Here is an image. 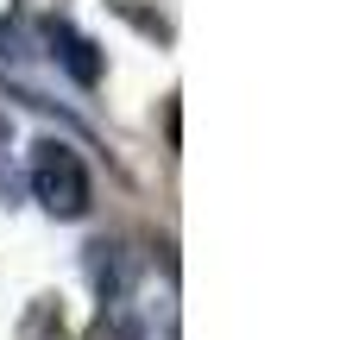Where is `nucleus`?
Instances as JSON below:
<instances>
[{"mask_svg": "<svg viewBox=\"0 0 359 340\" xmlns=\"http://www.w3.org/2000/svg\"><path fill=\"white\" fill-rule=\"evenodd\" d=\"M32 196L57 215V221H82L88 215V164L69 139H38L32 145Z\"/></svg>", "mask_w": 359, "mask_h": 340, "instance_id": "nucleus-1", "label": "nucleus"}, {"mask_svg": "<svg viewBox=\"0 0 359 340\" xmlns=\"http://www.w3.org/2000/svg\"><path fill=\"white\" fill-rule=\"evenodd\" d=\"M19 340H63V309L50 297H38L25 309V322H19Z\"/></svg>", "mask_w": 359, "mask_h": 340, "instance_id": "nucleus-3", "label": "nucleus"}, {"mask_svg": "<svg viewBox=\"0 0 359 340\" xmlns=\"http://www.w3.org/2000/svg\"><path fill=\"white\" fill-rule=\"evenodd\" d=\"M44 38H50V57L69 69V82H76V88H95V82L107 76V57H101V44H95L88 32H76L69 19H50V25H44Z\"/></svg>", "mask_w": 359, "mask_h": 340, "instance_id": "nucleus-2", "label": "nucleus"}]
</instances>
